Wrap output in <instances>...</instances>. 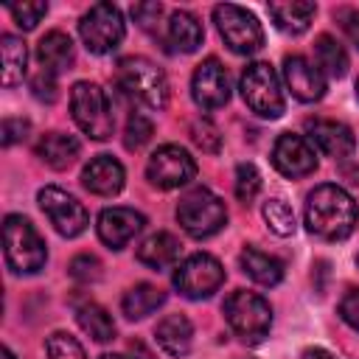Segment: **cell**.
<instances>
[{
    "label": "cell",
    "mask_w": 359,
    "mask_h": 359,
    "mask_svg": "<svg viewBox=\"0 0 359 359\" xmlns=\"http://www.w3.org/2000/svg\"><path fill=\"white\" fill-rule=\"evenodd\" d=\"M283 81L297 101H320L325 95V76L306 56L294 53L283 59Z\"/></svg>",
    "instance_id": "obj_17"
},
{
    "label": "cell",
    "mask_w": 359,
    "mask_h": 359,
    "mask_svg": "<svg viewBox=\"0 0 359 359\" xmlns=\"http://www.w3.org/2000/svg\"><path fill=\"white\" fill-rule=\"evenodd\" d=\"M28 121H22V118H6L3 121V126H0V140H3V146H14V143H20V140H25V135H28Z\"/></svg>",
    "instance_id": "obj_38"
},
{
    "label": "cell",
    "mask_w": 359,
    "mask_h": 359,
    "mask_svg": "<svg viewBox=\"0 0 359 359\" xmlns=\"http://www.w3.org/2000/svg\"><path fill=\"white\" fill-rule=\"evenodd\" d=\"M126 25H123V14L118 6L112 3H95L84 11L81 22H79V36L84 42V48L90 53H112L121 42H123Z\"/></svg>",
    "instance_id": "obj_9"
},
{
    "label": "cell",
    "mask_w": 359,
    "mask_h": 359,
    "mask_svg": "<svg viewBox=\"0 0 359 359\" xmlns=\"http://www.w3.org/2000/svg\"><path fill=\"white\" fill-rule=\"evenodd\" d=\"M356 222H359V208H356L353 196L345 188H339L334 182H325V185H317L309 194V199H306V227L317 238L342 241L353 233Z\"/></svg>",
    "instance_id": "obj_1"
},
{
    "label": "cell",
    "mask_w": 359,
    "mask_h": 359,
    "mask_svg": "<svg viewBox=\"0 0 359 359\" xmlns=\"http://www.w3.org/2000/svg\"><path fill=\"white\" fill-rule=\"evenodd\" d=\"M269 17L275 20V25L292 36L309 31L314 14H317V6L314 3H306V0H289V3H269L266 6Z\"/></svg>",
    "instance_id": "obj_22"
},
{
    "label": "cell",
    "mask_w": 359,
    "mask_h": 359,
    "mask_svg": "<svg viewBox=\"0 0 359 359\" xmlns=\"http://www.w3.org/2000/svg\"><path fill=\"white\" fill-rule=\"evenodd\" d=\"M224 283V269L222 264L208 255V252H196V255H188L177 272H174V286L180 289V294L191 297V300H205L210 297L219 286Z\"/></svg>",
    "instance_id": "obj_11"
},
{
    "label": "cell",
    "mask_w": 359,
    "mask_h": 359,
    "mask_svg": "<svg viewBox=\"0 0 359 359\" xmlns=\"http://www.w3.org/2000/svg\"><path fill=\"white\" fill-rule=\"evenodd\" d=\"M8 14L14 17V22L22 31H31L48 14V3H14V6H8Z\"/></svg>",
    "instance_id": "obj_35"
},
{
    "label": "cell",
    "mask_w": 359,
    "mask_h": 359,
    "mask_svg": "<svg viewBox=\"0 0 359 359\" xmlns=\"http://www.w3.org/2000/svg\"><path fill=\"white\" fill-rule=\"evenodd\" d=\"M163 6L160 3H137L132 6V17L140 22V28H154V22L160 20Z\"/></svg>",
    "instance_id": "obj_40"
},
{
    "label": "cell",
    "mask_w": 359,
    "mask_h": 359,
    "mask_svg": "<svg viewBox=\"0 0 359 359\" xmlns=\"http://www.w3.org/2000/svg\"><path fill=\"white\" fill-rule=\"evenodd\" d=\"M163 303H165V292L160 286H154V283H137V286H132L123 294L121 309H123V314L129 320H143L151 311H157Z\"/></svg>",
    "instance_id": "obj_26"
},
{
    "label": "cell",
    "mask_w": 359,
    "mask_h": 359,
    "mask_svg": "<svg viewBox=\"0 0 359 359\" xmlns=\"http://www.w3.org/2000/svg\"><path fill=\"white\" fill-rule=\"evenodd\" d=\"M222 311H224L227 325L233 328V334H236L241 342L255 345V342H261V339L269 334V328H272V309H269V303H266L261 294H255V292H247V289L233 292V294L224 300Z\"/></svg>",
    "instance_id": "obj_4"
},
{
    "label": "cell",
    "mask_w": 359,
    "mask_h": 359,
    "mask_svg": "<svg viewBox=\"0 0 359 359\" xmlns=\"http://www.w3.org/2000/svg\"><path fill=\"white\" fill-rule=\"evenodd\" d=\"M81 182H84V188H87L90 194L115 196V194L123 188V182H126V171H123V165H121L115 157L98 154V157H93V160L84 165Z\"/></svg>",
    "instance_id": "obj_18"
},
{
    "label": "cell",
    "mask_w": 359,
    "mask_h": 359,
    "mask_svg": "<svg viewBox=\"0 0 359 359\" xmlns=\"http://www.w3.org/2000/svg\"><path fill=\"white\" fill-rule=\"evenodd\" d=\"M101 359H129V356H123V353H104Z\"/></svg>",
    "instance_id": "obj_43"
},
{
    "label": "cell",
    "mask_w": 359,
    "mask_h": 359,
    "mask_svg": "<svg viewBox=\"0 0 359 359\" xmlns=\"http://www.w3.org/2000/svg\"><path fill=\"white\" fill-rule=\"evenodd\" d=\"M238 261H241V269L247 272V278H252L261 286H275L283 278V264L275 255L261 252L255 247H244L241 255H238Z\"/></svg>",
    "instance_id": "obj_24"
},
{
    "label": "cell",
    "mask_w": 359,
    "mask_h": 359,
    "mask_svg": "<svg viewBox=\"0 0 359 359\" xmlns=\"http://www.w3.org/2000/svg\"><path fill=\"white\" fill-rule=\"evenodd\" d=\"M303 359H334L328 351H323V348H309L306 353H303Z\"/></svg>",
    "instance_id": "obj_42"
},
{
    "label": "cell",
    "mask_w": 359,
    "mask_h": 359,
    "mask_svg": "<svg viewBox=\"0 0 359 359\" xmlns=\"http://www.w3.org/2000/svg\"><path fill=\"white\" fill-rule=\"evenodd\" d=\"M213 22H216L224 45L233 53L250 56L264 48V28L252 11H247L236 3H219L213 8Z\"/></svg>",
    "instance_id": "obj_8"
},
{
    "label": "cell",
    "mask_w": 359,
    "mask_h": 359,
    "mask_svg": "<svg viewBox=\"0 0 359 359\" xmlns=\"http://www.w3.org/2000/svg\"><path fill=\"white\" fill-rule=\"evenodd\" d=\"M306 132H309V143L317 146L325 157L334 160H348L356 149L353 132L339 123V121H328V118H311L306 121Z\"/></svg>",
    "instance_id": "obj_16"
},
{
    "label": "cell",
    "mask_w": 359,
    "mask_h": 359,
    "mask_svg": "<svg viewBox=\"0 0 359 359\" xmlns=\"http://www.w3.org/2000/svg\"><path fill=\"white\" fill-rule=\"evenodd\" d=\"M356 95H359V81H356Z\"/></svg>",
    "instance_id": "obj_45"
},
{
    "label": "cell",
    "mask_w": 359,
    "mask_h": 359,
    "mask_svg": "<svg viewBox=\"0 0 359 359\" xmlns=\"http://www.w3.org/2000/svg\"><path fill=\"white\" fill-rule=\"evenodd\" d=\"M36 59H39L42 70H48L53 76L62 73L73 62V39L65 31H48L36 45Z\"/></svg>",
    "instance_id": "obj_23"
},
{
    "label": "cell",
    "mask_w": 359,
    "mask_h": 359,
    "mask_svg": "<svg viewBox=\"0 0 359 359\" xmlns=\"http://www.w3.org/2000/svg\"><path fill=\"white\" fill-rule=\"evenodd\" d=\"M191 95L202 109H219L230 101V81L227 70L222 67L219 59H205L191 79Z\"/></svg>",
    "instance_id": "obj_14"
},
{
    "label": "cell",
    "mask_w": 359,
    "mask_h": 359,
    "mask_svg": "<svg viewBox=\"0 0 359 359\" xmlns=\"http://www.w3.org/2000/svg\"><path fill=\"white\" fill-rule=\"evenodd\" d=\"M151 135H154V123L143 112H132L126 121V129H123V146L137 151L151 140Z\"/></svg>",
    "instance_id": "obj_31"
},
{
    "label": "cell",
    "mask_w": 359,
    "mask_h": 359,
    "mask_svg": "<svg viewBox=\"0 0 359 359\" xmlns=\"http://www.w3.org/2000/svg\"><path fill=\"white\" fill-rule=\"evenodd\" d=\"M0 53H3V84L6 87H14L22 81L25 76V62H28V50H25V42L14 34H3L0 39Z\"/></svg>",
    "instance_id": "obj_29"
},
{
    "label": "cell",
    "mask_w": 359,
    "mask_h": 359,
    "mask_svg": "<svg viewBox=\"0 0 359 359\" xmlns=\"http://www.w3.org/2000/svg\"><path fill=\"white\" fill-rule=\"evenodd\" d=\"M146 177H149V182L154 188L171 191V188H180V185H185V182H191L196 177V163L182 146L165 143L149 157Z\"/></svg>",
    "instance_id": "obj_12"
},
{
    "label": "cell",
    "mask_w": 359,
    "mask_h": 359,
    "mask_svg": "<svg viewBox=\"0 0 359 359\" xmlns=\"http://www.w3.org/2000/svg\"><path fill=\"white\" fill-rule=\"evenodd\" d=\"M339 317L353 331H359V289H348L345 292V297L339 300Z\"/></svg>",
    "instance_id": "obj_39"
},
{
    "label": "cell",
    "mask_w": 359,
    "mask_h": 359,
    "mask_svg": "<svg viewBox=\"0 0 359 359\" xmlns=\"http://www.w3.org/2000/svg\"><path fill=\"white\" fill-rule=\"evenodd\" d=\"M146 224V216L137 213L135 208H104L98 213V238L109 247V250H121L126 247Z\"/></svg>",
    "instance_id": "obj_15"
},
{
    "label": "cell",
    "mask_w": 359,
    "mask_h": 359,
    "mask_svg": "<svg viewBox=\"0 0 359 359\" xmlns=\"http://www.w3.org/2000/svg\"><path fill=\"white\" fill-rule=\"evenodd\" d=\"M339 20H342V28H345L348 39L359 48V11H339Z\"/></svg>",
    "instance_id": "obj_41"
},
{
    "label": "cell",
    "mask_w": 359,
    "mask_h": 359,
    "mask_svg": "<svg viewBox=\"0 0 359 359\" xmlns=\"http://www.w3.org/2000/svg\"><path fill=\"white\" fill-rule=\"evenodd\" d=\"M154 339L168 356H185L194 342V325L185 314H165L154 328Z\"/></svg>",
    "instance_id": "obj_19"
},
{
    "label": "cell",
    "mask_w": 359,
    "mask_h": 359,
    "mask_svg": "<svg viewBox=\"0 0 359 359\" xmlns=\"http://www.w3.org/2000/svg\"><path fill=\"white\" fill-rule=\"evenodd\" d=\"M45 351H48V359H87L81 342L76 337L65 334V331L50 334L45 339Z\"/></svg>",
    "instance_id": "obj_32"
},
{
    "label": "cell",
    "mask_w": 359,
    "mask_h": 359,
    "mask_svg": "<svg viewBox=\"0 0 359 359\" xmlns=\"http://www.w3.org/2000/svg\"><path fill=\"white\" fill-rule=\"evenodd\" d=\"M272 165L289 180L309 177L317 168V151L309 143V137L283 132L272 146Z\"/></svg>",
    "instance_id": "obj_13"
},
{
    "label": "cell",
    "mask_w": 359,
    "mask_h": 359,
    "mask_svg": "<svg viewBox=\"0 0 359 359\" xmlns=\"http://www.w3.org/2000/svg\"><path fill=\"white\" fill-rule=\"evenodd\" d=\"M168 39L177 50L182 53H194L202 39H205V31H202V22L191 14V11H174L168 17Z\"/></svg>",
    "instance_id": "obj_25"
},
{
    "label": "cell",
    "mask_w": 359,
    "mask_h": 359,
    "mask_svg": "<svg viewBox=\"0 0 359 359\" xmlns=\"http://www.w3.org/2000/svg\"><path fill=\"white\" fill-rule=\"evenodd\" d=\"M356 264H359V258H356Z\"/></svg>",
    "instance_id": "obj_46"
},
{
    "label": "cell",
    "mask_w": 359,
    "mask_h": 359,
    "mask_svg": "<svg viewBox=\"0 0 359 359\" xmlns=\"http://www.w3.org/2000/svg\"><path fill=\"white\" fill-rule=\"evenodd\" d=\"M36 202H39L42 213L50 219V224L56 227L59 236L76 238V236H81V233L87 230V224H90L87 208H84L73 194H67L65 188L45 185V188H39Z\"/></svg>",
    "instance_id": "obj_10"
},
{
    "label": "cell",
    "mask_w": 359,
    "mask_h": 359,
    "mask_svg": "<svg viewBox=\"0 0 359 359\" xmlns=\"http://www.w3.org/2000/svg\"><path fill=\"white\" fill-rule=\"evenodd\" d=\"M177 222L191 238H208L227 224V208L213 191L194 188L180 199Z\"/></svg>",
    "instance_id": "obj_6"
},
{
    "label": "cell",
    "mask_w": 359,
    "mask_h": 359,
    "mask_svg": "<svg viewBox=\"0 0 359 359\" xmlns=\"http://www.w3.org/2000/svg\"><path fill=\"white\" fill-rule=\"evenodd\" d=\"M76 320L84 334H90L95 342H112L115 339V323L112 314L98 303H84L76 309Z\"/></svg>",
    "instance_id": "obj_28"
},
{
    "label": "cell",
    "mask_w": 359,
    "mask_h": 359,
    "mask_svg": "<svg viewBox=\"0 0 359 359\" xmlns=\"http://www.w3.org/2000/svg\"><path fill=\"white\" fill-rule=\"evenodd\" d=\"M70 275L81 283H90V280H98L101 278V261L90 252H81L70 261Z\"/></svg>",
    "instance_id": "obj_36"
},
{
    "label": "cell",
    "mask_w": 359,
    "mask_h": 359,
    "mask_svg": "<svg viewBox=\"0 0 359 359\" xmlns=\"http://www.w3.org/2000/svg\"><path fill=\"white\" fill-rule=\"evenodd\" d=\"M180 250H182L180 238L165 233V230H160V233H151L149 238H143L137 244V261L151 266V269H168V266L177 264Z\"/></svg>",
    "instance_id": "obj_21"
},
{
    "label": "cell",
    "mask_w": 359,
    "mask_h": 359,
    "mask_svg": "<svg viewBox=\"0 0 359 359\" xmlns=\"http://www.w3.org/2000/svg\"><path fill=\"white\" fill-rule=\"evenodd\" d=\"M314 65H317V70H320L323 76H328V79H342V76L348 73V53H345V48H342L334 36L323 34V36H317V42H314Z\"/></svg>",
    "instance_id": "obj_27"
},
{
    "label": "cell",
    "mask_w": 359,
    "mask_h": 359,
    "mask_svg": "<svg viewBox=\"0 0 359 359\" xmlns=\"http://www.w3.org/2000/svg\"><path fill=\"white\" fill-rule=\"evenodd\" d=\"M191 137H194V143H196L202 151H208V154H216V151L222 149V135H219L216 123L208 121V118H199V121L191 123Z\"/></svg>",
    "instance_id": "obj_34"
},
{
    "label": "cell",
    "mask_w": 359,
    "mask_h": 359,
    "mask_svg": "<svg viewBox=\"0 0 359 359\" xmlns=\"http://www.w3.org/2000/svg\"><path fill=\"white\" fill-rule=\"evenodd\" d=\"M31 93L34 98L45 101V104H53L59 98V87H56V76L48 73V70H39L34 79H31Z\"/></svg>",
    "instance_id": "obj_37"
},
{
    "label": "cell",
    "mask_w": 359,
    "mask_h": 359,
    "mask_svg": "<svg viewBox=\"0 0 359 359\" xmlns=\"http://www.w3.org/2000/svg\"><path fill=\"white\" fill-rule=\"evenodd\" d=\"M3 252H6V264L17 275H34L48 261L45 241L39 238L34 224L17 213L6 216L3 222Z\"/></svg>",
    "instance_id": "obj_2"
},
{
    "label": "cell",
    "mask_w": 359,
    "mask_h": 359,
    "mask_svg": "<svg viewBox=\"0 0 359 359\" xmlns=\"http://www.w3.org/2000/svg\"><path fill=\"white\" fill-rule=\"evenodd\" d=\"M118 84L123 87L126 95H132L135 101H140L151 109H163L168 104L165 73L143 56H126L118 62Z\"/></svg>",
    "instance_id": "obj_3"
},
{
    "label": "cell",
    "mask_w": 359,
    "mask_h": 359,
    "mask_svg": "<svg viewBox=\"0 0 359 359\" xmlns=\"http://www.w3.org/2000/svg\"><path fill=\"white\" fill-rule=\"evenodd\" d=\"M261 213H264L266 227H269L275 236H292L294 227H297V222H294V210H292L283 199H266L264 208H261Z\"/></svg>",
    "instance_id": "obj_30"
},
{
    "label": "cell",
    "mask_w": 359,
    "mask_h": 359,
    "mask_svg": "<svg viewBox=\"0 0 359 359\" xmlns=\"http://www.w3.org/2000/svg\"><path fill=\"white\" fill-rule=\"evenodd\" d=\"M241 95L247 101V107L261 115V118H280L283 109H286V101H283V90H280V79L278 73L266 65V62H252L247 65V70L241 73Z\"/></svg>",
    "instance_id": "obj_7"
},
{
    "label": "cell",
    "mask_w": 359,
    "mask_h": 359,
    "mask_svg": "<svg viewBox=\"0 0 359 359\" xmlns=\"http://www.w3.org/2000/svg\"><path fill=\"white\" fill-rule=\"evenodd\" d=\"M3 359H14V353H11V348H3Z\"/></svg>",
    "instance_id": "obj_44"
},
{
    "label": "cell",
    "mask_w": 359,
    "mask_h": 359,
    "mask_svg": "<svg viewBox=\"0 0 359 359\" xmlns=\"http://www.w3.org/2000/svg\"><path fill=\"white\" fill-rule=\"evenodd\" d=\"M34 151H36V157H39L45 165L62 171V168H67V165L79 157L81 143H79L73 135H65V132H48V135H42V137L36 140V149H34Z\"/></svg>",
    "instance_id": "obj_20"
},
{
    "label": "cell",
    "mask_w": 359,
    "mask_h": 359,
    "mask_svg": "<svg viewBox=\"0 0 359 359\" xmlns=\"http://www.w3.org/2000/svg\"><path fill=\"white\" fill-rule=\"evenodd\" d=\"M70 112L84 135L93 140H107L115 132V115L107 93L93 81H76L70 90Z\"/></svg>",
    "instance_id": "obj_5"
},
{
    "label": "cell",
    "mask_w": 359,
    "mask_h": 359,
    "mask_svg": "<svg viewBox=\"0 0 359 359\" xmlns=\"http://www.w3.org/2000/svg\"><path fill=\"white\" fill-rule=\"evenodd\" d=\"M261 191V174L252 163H238L236 165V196L238 202L250 205Z\"/></svg>",
    "instance_id": "obj_33"
}]
</instances>
